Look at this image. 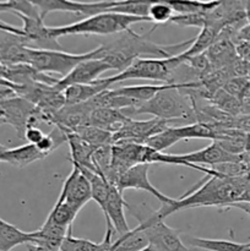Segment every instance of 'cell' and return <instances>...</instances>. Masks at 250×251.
<instances>
[{"label": "cell", "instance_id": "1", "mask_svg": "<svg viewBox=\"0 0 250 251\" xmlns=\"http://www.w3.org/2000/svg\"><path fill=\"white\" fill-rule=\"evenodd\" d=\"M156 27H152L147 34H139L136 32L127 29L123 32L120 37L109 43L100 44L97 47L96 59H102L112 70H118V74L124 71L132 61L141 58H159L167 59L183 53V48L190 46L193 39L180 42L171 46H161L150 41L149 36Z\"/></svg>", "mask_w": 250, "mask_h": 251}, {"label": "cell", "instance_id": "2", "mask_svg": "<svg viewBox=\"0 0 250 251\" xmlns=\"http://www.w3.org/2000/svg\"><path fill=\"white\" fill-rule=\"evenodd\" d=\"M249 179L250 174L240 178L210 176L205 183H199L185 195L174 199L172 205H162V207L157 210V215L164 220L172 213L188 208L217 207L220 210H225L229 205L239 201Z\"/></svg>", "mask_w": 250, "mask_h": 251}, {"label": "cell", "instance_id": "3", "mask_svg": "<svg viewBox=\"0 0 250 251\" xmlns=\"http://www.w3.org/2000/svg\"><path fill=\"white\" fill-rule=\"evenodd\" d=\"M199 86V81L188 85H174L169 83L164 90L157 92L151 100H146L139 107L132 109L123 110L126 117L131 118L135 115L150 114L159 120L168 122H186L195 123L193 103L188 97L184 88H195Z\"/></svg>", "mask_w": 250, "mask_h": 251}, {"label": "cell", "instance_id": "4", "mask_svg": "<svg viewBox=\"0 0 250 251\" xmlns=\"http://www.w3.org/2000/svg\"><path fill=\"white\" fill-rule=\"evenodd\" d=\"M139 22H150L149 17L131 16V15L117 14V12H100L92 15L75 24L66 26L49 27V32L53 38L59 39L64 36H107V34L123 33L127 31L130 26Z\"/></svg>", "mask_w": 250, "mask_h": 251}, {"label": "cell", "instance_id": "5", "mask_svg": "<svg viewBox=\"0 0 250 251\" xmlns=\"http://www.w3.org/2000/svg\"><path fill=\"white\" fill-rule=\"evenodd\" d=\"M126 210L139 221L137 227L145 233L149 244L157 251H189L179 235V230L166 225L149 203H127Z\"/></svg>", "mask_w": 250, "mask_h": 251}, {"label": "cell", "instance_id": "6", "mask_svg": "<svg viewBox=\"0 0 250 251\" xmlns=\"http://www.w3.org/2000/svg\"><path fill=\"white\" fill-rule=\"evenodd\" d=\"M181 59L178 55L172 58H141L132 61L131 65L127 66L124 71L109 77L103 78L105 85L110 86L117 82L126 80H151L159 81L162 83H169L174 68L181 63Z\"/></svg>", "mask_w": 250, "mask_h": 251}, {"label": "cell", "instance_id": "7", "mask_svg": "<svg viewBox=\"0 0 250 251\" xmlns=\"http://www.w3.org/2000/svg\"><path fill=\"white\" fill-rule=\"evenodd\" d=\"M96 55H97V48L81 54L68 53L64 50L29 48V65L47 75L58 74L64 77L76 65L88 59L96 58Z\"/></svg>", "mask_w": 250, "mask_h": 251}, {"label": "cell", "instance_id": "8", "mask_svg": "<svg viewBox=\"0 0 250 251\" xmlns=\"http://www.w3.org/2000/svg\"><path fill=\"white\" fill-rule=\"evenodd\" d=\"M0 114L4 124L11 125L20 139L25 137L27 127L43 123V115L36 105L19 96L4 100L0 104Z\"/></svg>", "mask_w": 250, "mask_h": 251}, {"label": "cell", "instance_id": "9", "mask_svg": "<svg viewBox=\"0 0 250 251\" xmlns=\"http://www.w3.org/2000/svg\"><path fill=\"white\" fill-rule=\"evenodd\" d=\"M169 126L168 122L152 118L149 120H134L130 118L120 130L113 134V145L117 142H136L144 144L154 135Z\"/></svg>", "mask_w": 250, "mask_h": 251}, {"label": "cell", "instance_id": "10", "mask_svg": "<svg viewBox=\"0 0 250 251\" xmlns=\"http://www.w3.org/2000/svg\"><path fill=\"white\" fill-rule=\"evenodd\" d=\"M149 168L150 164H136V166L131 167L119 176L115 186L120 193H124L125 190H129V189L146 191L154 196V199H157L162 205H172L174 202V199L162 194L151 184L149 179Z\"/></svg>", "mask_w": 250, "mask_h": 251}, {"label": "cell", "instance_id": "11", "mask_svg": "<svg viewBox=\"0 0 250 251\" xmlns=\"http://www.w3.org/2000/svg\"><path fill=\"white\" fill-rule=\"evenodd\" d=\"M58 200L65 202L77 213L88 201L92 200L90 181L77 167L73 166V171L64 181Z\"/></svg>", "mask_w": 250, "mask_h": 251}, {"label": "cell", "instance_id": "12", "mask_svg": "<svg viewBox=\"0 0 250 251\" xmlns=\"http://www.w3.org/2000/svg\"><path fill=\"white\" fill-rule=\"evenodd\" d=\"M37 9L39 10L42 19H46L49 12L53 11H66L77 12L88 16L105 12L114 5V1H96V2H82L70 1V0H32Z\"/></svg>", "mask_w": 250, "mask_h": 251}, {"label": "cell", "instance_id": "13", "mask_svg": "<svg viewBox=\"0 0 250 251\" xmlns=\"http://www.w3.org/2000/svg\"><path fill=\"white\" fill-rule=\"evenodd\" d=\"M112 70L109 65L102 59H88L76 65L70 73L64 77L59 78L54 87L59 91H64L73 85H87L98 80L104 71Z\"/></svg>", "mask_w": 250, "mask_h": 251}, {"label": "cell", "instance_id": "14", "mask_svg": "<svg viewBox=\"0 0 250 251\" xmlns=\"http://www.w3.org/2000/svg\"><path fill=\"white\" fill-rule=\"evenodd\" d=\"M127 202L125 201L123 193L118 190L115 185L110 184L109 193L105 201L104 210L102 211L107 222V229L114 232V237H122L129 233L131 228L129 227L125 218L124 210L126 208Z\"/></svg>", "mask_w": 250, "mask_h": 251}, {"label": "cell", "instance_id": "15", "mask_svg": "<svg viewBox=\"0 0 250 251\" xmlns=\"http://www.w3.org/2000/svg\"><path fill=\"white\" fill-rule=\"evenodd\" d=\"M93 107L90 100L74 105H65L51 118L50 124L65 131L76 132L90 125V115Z\"/></svg>", "mask_w": 250, "mask_h": 251}, {"label": "cell", "instance_id": "16", "mask_svg": "<svg viewBox=\"0 0 250 251\" xmlns=\"http://www.w3.org/2000/svg\"><path fill=\"white\" fill-rule=\"evenodd\" d=\"M179 159H181L185 163L191 164V166H200L201 164H207V166L215 167L217 164L228 163V162H238L243 159L242 156H234V154L228 153L227 151L222 149L217 142L212 141L205 149H201L199 151L190 152V153L176 154Z\"/></svg>", "mask_w": 250, "mask_h": 251}, {"label": "cell", "instance_id": "17", "mask_svg": "<svg viewBox=\"0 0 250 251\" xmlns=\"http://www.w3.org/2000/svg\"><path fill=\"white\" fill-rule=\"evenodd\" d=\"M0 60L2 64H29V47L22 37L0 31Z\"/></svg>", "mask_w": 250, "mask_h": 251}, {"label": "cell", "instance_id": "18", "mask_svg": "<svg viewBox=\"0 0 250 251\" xmlns=\"http://www.w3.org/2000/svg\"><path fill=\"white\" fill-rule=\"evenodd\" d=\"M65 131V130H64ZM66 134V142H68L69 147H70V154H71V162L73 166L77 167V168L87 169V171L97 173L96 167L93 164L92 156L95 149L92 146L83 141L76 132L65 131Z\"/></svg>", "mask_w": 250, "mask_h": 251}, {"label": "cell", "instance_id": "19", "mask_svg": "<svg viewBox=\"0 0 250 251\" xmlns=\"http://www.w3.org/2000/svg\"><path fill=\"white\" fill-rule=\"evenodd\" d=\"M70 229L59 227V226H55L46 221L39 229L33 232L34 238L32 244L44 248V249L49 251H60L61 244L65 240Z\"/></svg>", "mask_w": 250, "mask_h": 251}, {"label": "cell", "instance_id": "20", "mask_svg": "<svg viewBox=\"0 0 250 251\" xmlns=\"http://www.w3.org/2000/svg\"><path fill=\"white\" fill-rule=\"evenodd\" d=\"M130 118L123 113V110L109 109V108H98L93 109L90 115L91 126L105 130L108 132H117Z\"/></svg>", "mask_w": 250, "mask_h": 251}, {"label": "cell", "instance_id": "21", "mask_svg": "<svg viewBox=\"0 0 250 251\" xmlns=\"http://www.w3.org/2000/svg\"><path fill=\"white\" fill-rule=\"evenodd\" d=\"M184 244L202 251H250L249 243H237L225 239H208L199 237H184Z\"/></svg>", "mask_w": 250, "mask_h": 251}, {"label": "cell", "instance_id": "22", "mask_svg": "<svg viewBox=\"0 0 250 251\" xmlns=\"http://www.w3.org/2000/svg\"><path fill=\"white\" fill-rule=\"evenodd\" d=\"M113 239H114V232L110 229L105 230L104 239L102 242L93 243L87 239L75 238L71 228L61 244L60 251H113Z\"/></svg>", "mask_w": 250, "mask_h": 251}, {"label": "cell", "instance_id": "23", "mask_svg": "<svg viewBox=\"0 0 250 251\" xmlns=\"http://www.w3.org/2000/svg\"><path fill=\"white\" fill-rule=\"evenodd\" d=\"M108 88L109 87L105 85L103 78H98L95 82L87 83V85L69 86L63 91V93L65 97L66 105H74L87 102Z\"/></svg>", "mask_w": 250, "mask_h": 251}, {"label": "cell", "instance_id": "24", "mask_svg": "<svg viewBox=\"0 0 250 251\" xmlns=\"http://www.w3.org/2000/svg\"><path fill=\"white\" fill-rule=\"evenodd\" d=\"M33 238V232H24L0 218V251H11L19 245L32 244Z\"/></svg>", "mask_w": 250, "mask_h": 251}, {"label": "cell", "instance_id": "25", "mask_svg": "<svg viewBox=\"0 0 250 251\" xmlns=\"http://www.w3.org/2000/svg\"><path fill=\"white\" fill-rule=\"evenodd\" d=\"M46 157L48 156L39 151L38 147L31 144H26L22 145V146L15 147V149H7L2 162L17 167V168H24V167L28 166L33 162L42 161Z\"/></svg>", "mask_w": 250, "mask_h": 251}, {"label": "cell", "instance_id": "26", "mask_svg": "<svg viewBox=\"0 0 250 251\" xmlns=\"http://www.w3.org/2000/svg\"><path fill=\"white\" fill-rule=\"evenodd\" d=\"M221 31L218 28H216L212 25H206L205 27L200 29L198 36L193 39V43L189 46V48H186L185 50H183V53L179 54V58L181 60L186 58H191L194 55H199V54H202L210 48L213 44V42L218 38Z\"/></svg>", "mask_w": 250, "mask_h": 251}, {"label": "cell", "instance_id": "27", "mask_svg": "<svg viewBox=\"0 0 250 251\" xmlns=\"http://www.w3.org/2000/svg\"><path fill=\"white\" fill-rule=\"evenodd\" d=\"M173 132L179 141L191 139H208L215 141L217 127L205 123H189L183 126L173 127Z\"/></svg>", "mask_w": 250, "mask_h": 251}, {"label": "cell", "instance_id": "28", "mask_svg": "<svg viewBox=\"0 0 250 251\" xmlns=\"http://www.w3.org/2000/svg\"><path fill=\"white\" fill-rule=\"evenodd\" d=\"M145 233L139 227L134 228L122 237H115L113 239V251H141L149 247Z\"/></svg>", "mask_w": 250, "mask_h": 251}, {"label": "cell", "instance_id": "29", "mask_svg": "<svg viewBox=\"0 0 250 251\" xmlns=\"http://www.w3.org/2000/svg\"><path fill=\"white\" fill-rule=\"evenodd\" d=\"M169 83H161V85H135V86H124V87L115 88L114 91L117 95L124 96V97L131 98L136 100L140 104L145 103L146 100H151L157 92L164 90Z\"/></svg>", "mask_w": 250, "mask_h": 251}, {"label": "cell", "instance_id": "30", "mask_svg": "<svg viewBox=\"0 0 250 251\" xmlns=\"http://www.w3.org/2000/svg\"><path fill=\"white\" fill-rule=\"evenodd\" d=\"M76 216H77V212L74 208H71L70 206L66 205L63 201L56 200L55 205L51 208L46 221L55 226H59V227L70 229V228H73V222Z\"/></svg>", "mask_w": 250, "mask_h": 251}, {"label": "cell", "instance_id": "31", "mask_svg": "<svg viewBox=\"0 0 250 251\" xmlns=\"http://www.w3.org/2000/svg\"><path fill=\"white\" fill-rule=\"evenodd\" d=\"M208 102L220 110H222L223 113L232 115V117H237V115L242 114V103H240V100L233 97L228 92H225L223 88L213 93Z\"/></svg>", "mask_w": 250, "mask_h": 251}, {"label": "cell", "instance_id": "32", "mask_svg": "<svg viewBox=\"0 0 250 251\" xmlns=\"http://www.w3.org/2000/svg\"><path fill=\"white\" fill-rule=\"evenodd\" d=\"M76 134H77L83 141L87 142L90 146H92L95 150L113 145L112 132H108L105 131V130L91 126V125L82 127V129H80L78 131H76Z\"/></svg>", "mask_w": 250, "mask_h": 251}, {"label": "cell", "instance_id": "33", "mask_svg": "<svg viewBox=\"0 0 250 251\" xmlns=\"http://www.w3.org/2000/svg\"><path fill=\"white\" fill-rule=\"evenodd\" d=\"M175 15L196 14V12H210L218 5L215 1H193V0H172L168 1Z\"/></svg>", "mask_w": 250, "mask_h": 251}, {"label": "cell", "instance_id": "34", "mask_svg": "<svg viewBox=\"0 0 250 251\" xmlns=\"http://www.w3.org/2000/svg\"><path fill=\"white\" fill-rule=\"evenodd\" d=\"M174 15L175 14H174L173 9L169 5V2L159 1V0L151 1V5L149 7V12H147L150 22H153L154 27H157L158 25H163L169 22Z\"/></svg>", "mask_w": 250, "mask_h": 251}, {"label": "cell", "instance_id": "35", "mask_svg": "<svg viewBox=\"0 0 250 251\" xmlns=\"http://www.w3.org/2000/svg\"><path fill=\"white\" fill-rule=\"evenodd\" d=\"M176 142H179V140L176 139V136L174 135L173 127L168 126L166 130H163L162 132H159V134L154 135L151 139L147 140V141L145 142V145L157 152H163L164 150L169 149V147H172L173 145H175Z\"/></svg>", "mask_w": 250, "mask_h": 251}, {"label": "cell", "instance_id": "36", "mask_svg": "<svg viewBox=\"0 0 250 251\" xmlns=\"http://www.w3.org/2000/svg\"><path fill=\"white\" fill-rule=\"evenodd\" d=\"M207 12H196V14H184V15H174L171 19L169 24L176 25L181 27H199L202 28L207 24Z\"/></svg>", "mask_w": 250, "mask_h": 251}, {"label": "cell", "instance_id": "37", "mask_svg": "<svg viewBox=\"0 0 250 251\" xmlns=\"http://www.w3.org/2000/svg\"><path fill=\"white\" fill-rule=\"evenodd\" d=\"M250 87V77H232L225 86L223 90L235 97L237 100H242L244 95L247 93L248 88Z\"/></svg>", "mask_w": 250, "mask_h": 251}, {"label": "cell", "instance_id": "38", "mask_svg": "<svg viewBox=\"0 0 250 251\" xmlns=\"http://www.w3.org/2000/svg\"><path fill=\"white\" fill-rule=\"evenodd\" d=\"M44 136H46V134H44L39 127L29 126L27 127L26 132H25L24 139H26L28 144L34 145V146H36V145H38L39 142L44 139Z\"/></svg>", "mask_w": 250, "mask_h": 251}, {"label": "cell", "instance_id": "39", "mask_svg": "<svg viewBox=\"0 0 250 251\" xmlns=\"http://www.w3.org/2000/svg\"><path fill=\"white\" fill-rule=\"evenodd\" d=\"M235 54L240 60L250 64V42L237 41L235 42Z\"/></svg>", "mask_w": 250, "mask_h": 251}, {"label": "cell", "instance_id": "40", "mask_svg": "<svg viewBox=\"0 0 250 251\" xmlns=\"http://www.w3.org/2000/svg\"><path fill=\"white\" fill-rule=\"evenodd\" d=\"M237 41H248L250 42V25H245L242 28L238 31L237 38H235V42Z\"/></svg>", "mask_w": 250, "mask_h": 251}, {"label": "cell", "instance_id": "41", "mask_svg": "<svg viewBox=\"0 0 250 251\" xmlns=\"http://www.w3.org/2000/svg\"><path fill=\"white\" fill-rule=\"evenodd\" d=\"M230 208H237V210L243 211L244 213H247L248 216H250V203L248 202H235L232 205L228 206L225 210H230Z\"/></svg>", "mask_w": 250, "mask_h": 251}, {"label": "cell", "instance_id": "42", "mask_svg": "<svg viewBox=\"0 0 250 251\" xmlns=\"http://www.w3.org/2000/svg\"><path fill=\"white\" fill-rule=\"evenodd\" d=\"M238 202L250 203V179H249V181H248V185H247V188H245L244 193L242 194V196H240V199Z\"/></svg>", "mask_w": 250, "mask_h": 251}, {"label": "cell", "instance_id": "43", "mask_svg": "<svg viewBox=\"0 0 250 251\" xmlns=\"http://www.w3.org/2000/svg\"><path fill=\"white\" fill-rule=\"evenodd\" d=\"M244 154L245 157L250 158V132L245 135V144H244Z\"/></svg>", "mask_w": 250, "mask_h": 251}, {"label": "cell", "instance_id": "44", "mask_svg": "<svg viewBox=\"0 0 250 251\" xmlns=\"http://www.w3.org/2000/svg\"><path fill=\"white\" fill-rule=\"evenodd\" d=\"M244 2V11L245 17H247V24L250 25V0L249 1H243Z\"/></svg>", "mask_w": 250, "mask_h": 251}, {"label": "cell", "instance_id": "45", "mask_svg": "<svg viewBox=\"0 0 250 251\" xmlns=\"http://www.w3.org/2000/svg\"><path fill=\"white\" fill-rule=\"evenodd\" d=\"M28 251H49V250L44 249V248H41V247H37V245L28 244Z\"/></svg>", "mask_w": 250, "mask_h": 251}, {"label": "cell", "instance_id": "46", "mask_svg": "<svg viewBox=\"0 0 250 251\" xmlns=\"http://www.w3.org/2000/svg\"><path fill=\"white\" fill-rule=\"evenodd\" d=\"M6 151H7V147L0 144V162H2V159H4L5 152H6Z\"/></svg>", "mask_w": 250, "mask_h": 251}, {"label": "cell", "instance_id": "47", "mask_svg": "<svg viewBox=\"0 0 250 251\" xmlns=\"http://www.w3.org/2000/svg\"><path fill=\"white\" fill-rule=\"evenodd\" d=\"M2 11H7L6 1H0V12Z\"/></svg>", "mask_w": 250, "mask_h": 251}, {"label": "cell", "instance_id": "48", "mask_svg": "<svg viewBox=\"0 0 250 251\" xmlns=\"http://www.w3.org/2000/svg\"><path fill=\"white\" fill-rule=\"evenodd\" d=\"M141 251H157V250L154 249L153 247H151V245H149V247H146L144 250H141Z\"/></svg>", "mask_w": 250, "mask_h": 251}, {"label": "cell", "instance_id": "49", "mask_svg": "<svg viewBox=\"0 0 250 251\" xmlns=\"http://www.w3.org/2000/svg\"><path fill=\"white\" fill-rule=\"evenodd\" d=\"M243 156H244V154H243ZM244 159H245V161H247V163L249 164V167H250V158H248V157L244 156Z\"/></svg>", "mask_w": 250, "mask_h": 251}, {"label": "cell", "instance_id": "50", "mask_svg": "<svg viewBox=\"0 0 250 251\" xmlns=\"http://www.w3.org/2000/svg\"><path fill=\"white\" fill-rule=\"evenodd\" d=\"M189 251H202V250H199V249H194V248H189Z\"/></svg>", "mask_w": 250, "mask_h": 251}, {"label": "cell", "instance_id": "51", "mask_svg": "<svg viewBox=\"0 0 250 251\" xmlns=\"http://www.w3.org/2000/svg\"><path fill=\"white\" fill-rule=\"evenodd\" d=\"M2 124H4V120H2L1 114H0V125H2Z\"/></svg>", "mask_w": 250, "mask_h": 251}]
</instances>
